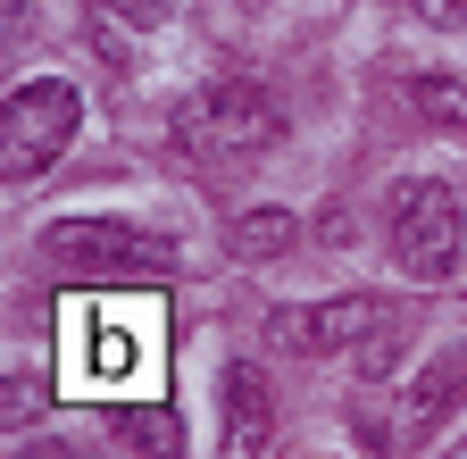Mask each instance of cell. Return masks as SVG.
<instances>
[{
  "instance_id": "5",
  "label": "cell",
  "mask_w": 467,
  "mask_h": 459,
  "mask_svg": "<svg viewBox=\"0 0 467 459\" xmlns=\"http://www.w3.org/2000/svg\"><path fill=\"white\" fill-rule=\"evenodd\" d=\"M400 309L376 301V293H342V301H292V309H267V351L284 360H326V351H359L376 342Z\"/></svg>"
},
{
  "instance_id": "1",
  "label": "cell",
  "mask_w": 467,
  "mask_h": 459,
  "mask_svg": "<svg viewBox=\"0 0 467 459\" xmlns=\"http://www.w3.org/2000/svg\"><path fill=\"white\" fill-rule=\"evenodd\" d=\"M84 126V92L67 76H34L9 92V109H0V184H34L42 167L76 142Z\"/></svg>"
},
{
  "instance_id": "9",
  "label": "cell",
  "mask_w": 467,
  "mask_h": 459,
  "mask_svg": "<svg viewBox=\"0 0 467 459\" xmlns=\"http://www.w3.org/2000/svg\"><path fill=\"white\" fill-rule=\"evenodd\" d=\"M409 100H418L434 126H467V84H459V76H418V84H409Z\"/></svg>"
},
{
  "instance_id": "2",
  "label": "cell",
  "mask_w": 467,
  "mask_h": 459,
  "mask_svg": "<svg viewBox=\"0 0 467 459\" xmlns=\"http://www.w3.org/2000/svg\"><path fill=\"white\" fill-rule=\"evenodd\" d=\"M42 251L58 276H109V284H167L175 276V243L109 225V217H58L42 235Z\"/></svg>"
},
{
  "instance_id": "4",
  "label": "cell",
  "mask_w": 467,
  "mask_h": 459,
  "mask_svg": "<svg viewBox=\"0 0 467 459\" xmlns=\"http://www.w3.org/2000/svg\"><path fill=\"white\" fill-rule=\"evenodd\" d=\"M284 134V109L259 92V84H209L175 109V142L201 151V159H251Z\"/></svg>"
},
{
  "instance_id": "6",
  "label": "cell",
  "mask_w": 467,
  "mask_h": 459,
  "mask_svg": "<svg viewBox=\"0 0 467 459\" xmlns=\"http://www.w3.org/2000/svg\"><path fill=\"white\" fill-rule=\"evenodd\" d=\"M467 401V342H442V351L409 376V392H400V418H392V443L400 451H426L434 443V426Z\"/></svg>"
},
{
  "instance_id": "7",
  "label": "cell",
  "mask_w": 467,
  "mask_h": 459,
  "mask_svg": "<svg viewBox=\"0 0 467 459\" xmlns=\"http://www.w3.org/2000/svg\"><path fill=\"white\" fill-rule=\"evenodd\" d=\"M275 443V392H267V376L243 360V368H225V451L234 459H259Z\"/></svg>"
},
{
  "instance_id": "12",
  "label": "cell",
  "mask_w": 467,
  "mask_h": 459,
  "mask_svg": "<svg viewBox=\"0 0 467 459\" xmlns=\"http://www.w3.org/2000/svg\"><path fill=\"white\" fill-rule=\"evenodd\" d=\"M409 9H418L426 26H442V34H459V26H467V0H409Z\"/></svg>"
},
{
  "instance_id": "8",
  "label": "cell",
  "mask_w": 467,
  "mask_h": 459,
  "mask_svg": "<svg viewBox=\"0 0 467 459\" xmlns=\"http://www.w3.org/2000/svg\"><path fill=\"white\" fill-rule=\"evenodd\" d=\"M292 235H301V217L267 201V209H243V217L225 225V251L243 259V267H267V259H284V251H292Z\"/></svg>"
},
{
  "instance_id": "10",
  "label": "cell",
  "mask_w": 467,
  "mask_h": 459,
  "mask_svg": "<svg viewBox=\"0 0 467 459\" xmlns=\"http://www.w3.org/2000/svg\"><path fill=\"white\" fill-rule=\"evenodd\" d=\"M42 401H50V384H42V376H34V368H26V376H17V384H9V401H0V426H26V418H34V410H42Z\"/></svg>"
},
{
  "instance_id": "11",
  "label": "cell",
  "mask_w": 467,
  "mask_h": 459,
  "mask_svg": "<svg viewBox=\"0 0 467 459\" xmlns=\"http://www.w3.org/2000/svg\"><path fill=\"white\" fill-rule=\"evenodd\" d=\"M109 17H126V26H167L175 17V0H100Z\"/></svg>"
},
{
  "instance_id": "3",
  "label": "cell",
  "mask_w": 467,
  "mask_h": 459,
  "mask_svg": "<svg viewBox=\"0 0 467 459\" xmlns=\"http://www.w3.org/2000/svg\"><path fill=\"white\" fill-rule=\"evenodd\" d=\"M392 259L409 284H451L467 267V209L442 176H418L392 201Z\"/></svg>"
}]
</instances>
